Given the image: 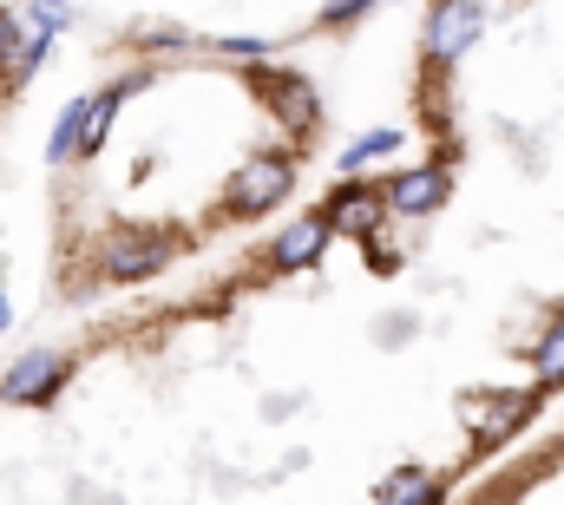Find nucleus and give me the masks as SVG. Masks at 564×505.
<instances>
[{
    "label": "nucleus",
    "instance_id": "obj_1",
    "mask_svg": "<svg viewBox=\"0 0 564 505\" xmlns=\"http://www.w3.org/2000/svg\"><path fill=\"white\" fill-rule=\"evenodd\" d=\"M289 191H295V158H289L282 144H270V151H257V158L230 178L224 204H230L237 217H263V211H276Z\"/></svg>",
    "mask_w": 564,
    "mask_h": 505
},
{
    "label": "nucleus",
    "instance_id": "obj_2",
    "mask_svg": "<svg viewBox=\"0 0 564 505\" xmlns=\"http://www.w3.org/2000/svg\"><path fill=\"white\" fill-rule=\"evenodd\" d=\"M59 380H66V362L46 355V348H33V355H20V362L0 375V400H7V407H46Z\"/></svg>",
    "mask_w": 564,
    "mask_h": 505
},
{
    "label": "nucleus",
    "instance_id": "obj_3",
    "mask_svg": "<svg viewBox=\"0 0 564 505\" xmlns=\"http://www.w3.org/2000/svg\"><path fill=\"white\" fill-rule=\"evenodd\" d=\"M453 197V178L440 171V164H421V171H401L388 191H381V204L394 211V217H433L440 204Z\"/></svg>",
    "mask_w": 564,
    "mask_h": 505
},
{
    "label": "nucleus",
    "instance_id": "obj_4",
    "mask_svg": "<svg viewBox=\"0 0 564 505\" xmlns=\"http://www.w3.org/2000/svg\"><path fill=\"white\" fill-rule=\"evenodd\" d=\"M164 256H171V237H158V230H126V237L106 244V276H112V282H139V276H158V269H164Z\"/></svg>",
    "mask_w": 564,
    "mask_h": 505
},
{
    "label": "nucleus",
    "instance_id": "obj_5",
    "mask_svg": "<svg viewBox=\"0 0 564 505\" xmlns=\"http://www.w3.org/2000/svg\"><path fill=\"white\" fill-rule=\"evenodd\" d=\"M328 250V217H302V224H289L276 237V269H308L315 256Z\"/></svg>",
    "mask_w": 564,
    "mask_h": 505
},
{
    "label": "nucleus",
    "instance_id": "obj_6",
    "mask_svg": "<svg viewBox=\"0 0 564 505\" xmlns=\"http://www.w3.org/2000/svg\"><path fill=\"white\" fill-rule=\"evenodd\" d=\"M86 106H93V99H73V106L59 112V126H53V138H46V158H53V164L79 158V131H86Z\"/></svg>",
    "mask_w": 564,
    "mask_h": 505
},
{
    "label": "nucleus",
    "instance_id": "obj_7",
    "mask_svg": "<svg viewBox=\"0 0 564 505\" xmlns=\"http://www.w3.org/2000/svg\"><path fill=\"white\" fill-rule=\"evenodd\" d=\"M119 99H126V86H112V93H99L93 106H86V131H79V151H99L106 144V131L119 119Z\"/></svg>",
    "mask_w": 564,
    "mask_h": 505
},
{
    "label": "nucleus",
    "instance_id": "obj_8",
    "mask_svg": "<svg viewBox=\"0 0 564 505\" xmlns=\"http://www.w3.org/2000/svg\"><path fill=\"white\" fill-rule=\"evenodd\" d=\"M388 151H401V131H368V138H355V144L341 151V171H361V164H375V158H388Z\"/></svg>",
    "mask_w": 564,
    "mask_h": 505
},
{
    "label": "nucleus",
    "instance_id": "obj_9",
    "mask_svg": "<svg viewBox=\"0 0 564 505\" xmlns=\"http://www.w3.org/2000/svg\"><path fill=\"white\" fill-rule=\"evenodd\" d=\"M368 7H375V0H328V7H322V26H328V33H341V26H355Z\"/></svg>",
    "mask_w": 564,
    "mask_h": 505
},
{
    "label": "nucleus",
    "instance_id": "obj_10",
    "mask_svg": "<svg viewBox=\"0 0 564 505\" xmlns=\"http://www.w3.org/2000/svg\"><path fill=\"white\" fill-rule=\"evenodd\" d=\"M13 46H20V33H13V13H0V66H13Z\"/></svg>",
    "mask_w": 564,
    "mask_h": 505
},
{
    "label": "nucleus",
    "instance_id": "obj_11",
    "mask_svg": "<svg viewBox=\"0 0 564 505\" xmlns=\"http://www.w3.org/2000/svg\"><path fill=\"white\" fill-rule=\"evenodd\" d=\"M224 53H237V60H257V53H270V40H224Z\"/></svg>",
    "mask_w": 564,
    "mask_h": 505
},
{
    "label": "nucleus",
    "instance_id": "obj_12",
    "mask_svg": "<svg viewBox=\"0 0 564 505\" xmlns=\"http://www.w3.org/2000/svg\"><path fill=\"white\" fill-rule=\"evenodd\" d=\"M7 322H13V302H7V296H0V335H7Z\"/></svg>",
    "mask_w": 564,
    "mask_h": 505
},
{
    "label": "nucleus",
    "instance_id": "obj_13",
    "mask_svg": "<svg viewBox=\"0 0 564 505\" xmlns=\"http://www.w3.org/2000/svg\"><path fill=\"white\" fill-rule=\"evenodd\" d=\"M552 466H564V447H558V453H552Z\"/></svg>",
    "mask_w": 564,
    "mask_h": 505
},
{
    "label": "nucleus",
    "instance_id": "obj_14",
    "mask_svg": "<svg viewBox=\"0 0 564 505\" xmlns=\"http://www.w3.org/2000/svg\"><path fill=\"white\" fill-rule=\"evenodd\" d=\"M46 7H66V0H46Z\"/></svg>",
    "mask_w": 564,
    "mask_h": 505
}]
</instances>
